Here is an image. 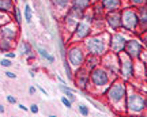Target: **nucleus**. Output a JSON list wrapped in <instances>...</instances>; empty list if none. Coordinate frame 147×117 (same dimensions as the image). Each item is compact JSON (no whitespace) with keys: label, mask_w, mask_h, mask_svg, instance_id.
<instances>
[{"label":"nucleus","mask_w":147,"mask_h":117,"mask_svg":"<svg viewBox=\"0 0 147 117\" xmlns=\"http://www.w3.org/2000/svg\"><path fill=\"white\" fill-rule=\"evenodd\" d=\"M127 85L123 79L116 78L112 83H109L108 90L105 93V97L115 109L119 108H125V95H127Z\"/></svg>","instance_id":"1"},{"label":"nucleus","mask_w":147,"mask_h":117,"mask_svg":"<svg viewBox=\"0 0 147 117\" xmlns=\"http://www.w3.org/2000/svg\"><path fill=\"white\" fill-rule=\"evenodd\" d=\"M108 41H109V36L106 33L102 34H94V36H89L84 38V48L89 52V54L93 56H104L108 52Z\"/></svg>","instance_id":"2"},{"label":"nucleus","mask_w":147,"mask_h":117,"mask_svg":"<svg viewBox=\"0 0 147 117\" xmlns=\"http://www.w3.org/2000/svg\"><path fill=\"white\" fill-rule=\"evenodd\" d=\"M93 21H94L93 12L89 14V12L86 11L83 18L76 23V26L74 27L71 41H72V42H79V41H83L84 38L89 37L90 34H91V25H90V23Z\"/></svg>","instance_id":"3"},{"label":"nucleus","mask_w":147,"mask_h":117,"mask_svg":"<svg viewBox=\"0 0 147 117\" xmlns=\"http://www.w3.org/2000/svg\"><path fill=\"white\" fill-rule=\"evenodd\" d=\"M146 97H143L142 94H138L135 91L127 90L125 95V109L128 113H135V114H140L146 110Z\"/></svg>","instance_id":"4"},{"label":"nucleus","mask_w":147,"mask_h":117,"mask_svg":"<svg viewBox=\"0 0 147 117\" xmlns=\"http://www.w3.org/2000/svg\"><path fill=\"white\" fill-rule=\"evenodd\" d=\"M90 86H94L97 89L108 87L110 83V75L104 67H95L90 71Z\"/></svg>","instance_id":"5"},{"label":"nucleus","mask_w":147,"mask_h":117,"mask_svg":"<svg viewBox=\"0 0 147 117\" xmlns=\"http://www.w3.org/2000/svg\"><path fill=\"white\" fill-rule=\"evenodd\" d=\"M138 26H139V18H138V12L136 10H134V7L121 11V30L135 32Z\"/></svg>","instance_id":"6"},{"label":"nucleus","mask_w":147,"mask_h":117,"mask_svg":"<svg viewBox=\"0 0 147 117\" xmlns=\"http://www.w3.org/2000/svg\"><path fill=\"white\" fill-rule=\"evenodd\" d=\"M119 56V74L123 80H129L135 75V63L124 52H120Z\"/></svg>","instance_id":"7"},{"label":"nucleus","mask_w":147,"mask_h":117,"mask_svg":"<svg viewBox=\"0 0 147 117\" xmlns=\"http://www.w3.org/2000/svg\"><path fill=\"white\" fill-rule=\"evenodd\" d=\"M84 58H86L84 49L80 45H72L67 49V60L71 64V67H75V68L82 67L84 63Z\"/></svg>","instance_id":"8"},{"label":"nucleus","mask_w":147,"mask_h":117,"mask_svg":"<svg viewBox=\"0 0 147 117\" xmlns=\"http://www.w3.org/2000/svg\"><path fill=\"white\" fill-rule=\"evenodd\" d=\"M90 72L84 68L83 65L79 67L76 74L74 75V82L80 91H89L90 90Z\"/></svg>","instance_id":"9"},{"label":"nucleus","mask_w":147,"mask_h":117,"mask_svg":"<svg viewBox=\"0 0 147 117\" xmlns=\"http://www.w3.org/2000/svg\"><path fill=\"white\" fill-rule=\"evenodd\" d=\"M123 52H124L128 57H131L132 60L139 58L143 53V44H140L138 40H134V38L127 40L125 46H124V50H123Z\"/></svg>","instance_id":"10"},{"label":"nucleus","mask_w":147,"mask_h":117,"mask_svg":"<svg viewBox=\"0 0 147 117\" xmlns=\"http://www.w3.org/2000/svg\"><path fill=\"white\" fill-rule=\"evenodd\" d=\"M125 42H127L125 36H123V34H120V33H115V34L109 36L108 46H109L110 52H113V53H116V54H119L120 52H123V50H124Z\"/></svg>","instance_id":"11"},{"label":"nucleus","mask_w":147,"mask_h":117,"mask_svg":"<svg viewBox=\"0 0 147 117\" xmlns=\"http://www.w3.org/2000/svg\"><path fill=\"white\" fill-rule=\"evenodd\" d=\"M105 21L108 23V26L112 29V32H117L121 27V11H110L105 16Z\"/></svg>","instance_id":"12"},{"label":"nucleus","mask_w":147,"mask_h":117,"mask_svg":"<svg viewBox=\"0 0 147 117\" xmlns=\"http://www.w3.org/2000/svg\"><path fill=\"white\" fill-rule=\"evenodd\" d=\"M0 33H1V37L3 38H7L10 41H14L16 37H18V27L12 23V22H8L1 26L0 29Z\"/></svg>","instance_id":"13"},{"label":"nucleus","mask_w":147,"mask_h":117,"mask_svg":"<svg viewBox=\"0 0 147 117\" xmlns=\"http://www.w3.org/2000/svg\"><path fill=\"white\" fill-rule=\"evenodd\" d=\"M102 8L108 12L110 11H117L121 10V1L120 0H100Z\"/></svg>","instance_id":"14"},{"label":"nucleus","mask_w":147,"mask_h":117,"mask_svg":"<svg viewBox=\"0 0 147 117\" xmlns=\"http://www.w3.org/2000/svg\"><path fill=\"white\" fill-rule=\"evenodd\" d=\"M98 61H100V57H98V56H93V54H90L89 57L84 58L83 67L90 72L91 69H94L95 67H98V65H100V63H98Z\"/></svg>","instance_id":"15"},{"label":"nucleus","mask_w":147,"mask_h":117,"mask_svg":"<svg viewBox=\"0 0 147 117\" xmlns=\"http://www.w3.org/2000/svg\"><path fill=\"white\" fill-rule=\"evenodd\" d=\"M138 12V18H139V26L140 29H144L146 30V25H147V11H146V4L139 5V10L136 11Z\"/></svg>","instance_id":"16"},{"label":"nucleus","mask_w":147,"mask_h":117,"mask_svg":"<svg viewBox=\"0 0 147 117\" xmlns=\"http://www.w3.org/2000/svg\"><path fill=\"white\" fill-rule=\"evenodd\" d=\"M90 4H91V0H71V7L83 12L89 10Z\"/></svg>","instance_id":"17"},{"label":"nucleus","mask_w":147,"mask_h":117,"mask_svg":"<svg viewBox=\"0 0 147 117\" xmlns=\"http://www.w3.org/2000/svg\"><path fill=\"white\" fill-rule=\"evenodd\" d=\"M59 89H60V91H61V93H64V95L67 97V98H68L71 102H75V101H76V97H75V94H74V90H72V89H69V87L65 85V83L59 85Z\"/></svg>","instance_id":"18"},{"label":"nucleus","mask_w":147,"mask_h":117,"mask_svg":"<svg viewBox=\"0 0 147 117\" xmlns=\"http://www.w3.org/2000/svg\"><path fill=\"white\" fill-rule=\"evenodd\" d=\"M55 8L59 10H68V7L71 5V0H51Z\"/></svg>","instance_id":"19"},{"label":"nucleus","mask_w":147,"mask_h":117,"mask_svg":"<svg viewBox=\"0 0 147 117\" xmlns=\"http://www.w3.org/2000/svg\"><path fill=\"white\" fill-rule=\"evenodd\" d=\"M14 8V1L12 0H0V11L8 12Z\"/></svg>","instance_id":"20"},{"label":"nucleus","mask_w":147,"mask_h":117,"mask_svg":"<svg viewBox=\"0 0 147 117\" xmlns=\"http://www.w3.org/2000/svg\"><path fill=\"white\" fill-rule=\"evenodd\" d=\"M19 50H21L22 56H29V54H32V46H30V44L27 42V41H22L21 45H19Z\"/></svg>","instance_id":"21"},{"label":"nucleus","mask_w":147,"mask_h":117,"mask_svg":"<svg viewBox=\"0 0 147 117\" xmlns=\"http://www.w3.org/2000/svg\"><path fill=\"white\" fill-rule=\"evenodd\" d=\"M12 49V44L7 38H0V50L1 52H10Z\"/></svg>","instance_id":"22"},{"label":"nucleus","mask_w":147,"mask_h":117,"mask_svg":"<svg viewBox=\"0 0 147 117\" xmlns=\"http://www.w3.org/2000/svg\"><path fill=\"white\" fill-rule=\"evenodd\" d=\"M63 67H64V71H65V75H67V78H68L69 80H74L72 67H71V64L68 63V60H67V58H64V60H63Z\"/></svg>","instance_id":"23"},{"label":"nucleus","mask_w":147,"mask_h":117,"mask_svg":"<svg viewBox=\"0 0 147 117\" xmlns=\"http://www.w3.org/2000/svg\"><path fill=\"white\" fill-rule=\"evenodd\" d=\"M37 52L40 53V56H41V57L47 58L49 63H55V56L49 54V52H48V50H45V49H42V48H37Z\"/></svg>","instance_id":"24"},{"label":"nucleus","mask_w":147,"mask_h":117,"mask_svg":"<svg viewBox=\"0 0 147 117\" xmlns=\"http://www.w3.org/2000/svg\"><path fill=\"white\" fill-rule=\"evenodd\" d=\"M59 44V50H60V56H61V58H67V49H65V45H64V41L63 40H59L57 41Z\"/></svg>","instance_id":"25"},{"label":"nucleus","mask_w":147,"mask_h":117,"mask_svg":"<svg viewBox=\"0 0 147 117\" xmlns=\"http://www.w3.org/2000/svg\"><path fill=\"white\" fill-rule=\"evenodd\" d=\"M32 18H33L32 8H30L29 4H26L25 5V21H26L27 23H32Z\"/></svg>","instance_id":"26"},{"label":"nucleus","mask_w":147,"mask_h":117,"mask_svg":"<svg viewBox=\"0 0 147 117\" xmlns=\"http://www.w3.org/2000/svg\"><path fill=\"white\" fill-rule=\"evenodd\" d=\"M84 97H86V100H87V101H89L90 104H93V105H94L95 109H98V110H101V112H106V109H105L104 106H102V105H101L100 102L94 101V100H91V98H90V97H87V95H84Z\"/></svg>","instance_id":"27"},{"label":"nucleus","mask_w":147,"mask_h":117,"mask_svg":"<svg viewBox=\"0 0 147 117\" xmlns=\"http://www.w3.org/2000/svg\"><path fill=\"white\" fill-rule=\"evenodd\" d=\"M78 112L80 113L82 116H89L90 110H89V108L86 106L84 104H79V106H78Z\"/></svg>","instance_id":"28"},{"label":"nucleus","mask_w":147,"mask_h":117,"mask_svg":"<svg viewBox=\"0 0 147 117\" xmlns=\"http://www.w3.org/2000/svg\"><path fill=\"white\" fill-rule=\"evenodd\" d=\"M14 12H15V22L18 25L22 23V14H21V10L18 7H14Z\"/></svg>","instance_id":"29"},{"label":"nucleus","mask_w":147,"mask_h":117,"mask_svg":"<svg viewBox=\"0 0 147 117\" xmlns=\"http://www.w3.org/2000/svg\"><path fill=\"white\" fill-rule=\"evenodd\" d=\"M61 104H63L65 108H68V109H71V108H72V102L69 101L67 97H61Z\"/></svg>","instance_id":"30"},{"label":"nucleus","mask_w":147,"mask_h":117,"mask_svg":"<svg viewBox=\"0 0 147 117\" xmlns=\"http://www.w3.org/2000/svg\"><path fill=\"white\" fill-rule=\"evenodd\" d=\"M131 4L132 7H139V5H143V4H146V0H131Z\"/></svg>","instance_id":"31"},{"label":"nucleus","mask_w":147,"mask_h":117,"mask_svg":"<svg viewBox=\"0 0 147 117\" xmlns=\"http://www.w3.org/2000/svg\"><path fill=\"white\" fill-rule=\"evenodd\" d=\"M0 64H1V67H11V60L10 58H3L1 61H0Z\"/></svg>","instance_id":"32"},{"label":"nucleus","mask_w":147,"mask_h":117,"mask_svg":"<svg viewBox=\"0 0 147 117\" xmlns=\"http://www.w3.org/2000/svg\"><path fill=\"white\" fill-rule=\"evenodd\" d=\"M8 16H5L3 14V11H0V23H8Z\"/></svg>","instance_id":"33"},{"label":"nucleus","mask_w":147,"mask_h":117,"mask_svg":"<svg viewBox=\"0 0 147 117\" xmlns=\"http://www.w3.org/2000/svg\"><path fill=\"white\" fill-rule=\"evenodd\" d=\"M29 110H30L32 113H34V114H36V113H38V110H40V109H38V105L33 104L32 106H30V109H29Z\"/></svg>","instance_id":"34"},{"label":"nucleus","mask_w":147,"mask_h":117,"mask_svg":"<svg viewBox=\"0 0 147 117\" xmlns=\"http://www.w3.org/2000/svg\"><path fill=\"white\" fill-rule=\"evenodd\" d=\"M5 76H7V78H10V79H15V78H16V74L11 72V71H7V72H5Z\"/></svg>","instance_id":"35"},{"label":"nucleus","mask_w":147,"mask_h":117,"mask_svg":"<svg viewBox=\"0 0 147 117\" xmlns=\"http://www.w3.org/2000/svg\"><path fill=\"white\" fill-rule=\"evenodd\" d=\"M7 101L10 102V104H16V98L12 95H7Z\"/></svg>","instance_id":"36"},{"label":"nucleus","mask_w":147,"mask_h":117,"mask_svg":"<svg viewBox=\"0 0 147 117\" xmlns=\"http://www.w3.org/2000/svg\"><path fill=\"white\" fill-rule=\"evenodd\" d=\"M29 94H30V95L36 94V87H34V86H30V87H29Z\"/></svg>","instance_id":"37"},{"label":"nucleus","mask_w":147,"mask_h":117,"mask_svg":"<svg viewBox=\"0 0 147 117\" xmlns=\"http://www.w3.org/2000/svg\"><path fill=\"white\" fill-rule=\"evenodd\" d=\"M15 56H16L15 52H8L7 53V58H15Z\"/></svg>","instance_id":"38"},{"label":"nucleus","mask_w":147,"mask_h":117,"mask_svg":"<svg viewBox=\"0 0 147 117\" xmlns=\"http://www.w3.org/2000/svg\"><path fill=\"white\" fill-rule=\"evenodd\" d=\"M18 106H19V109H21V110H25V112H26V110H29V109H27V106H25V105H18Z\"/></svg>","instance_id":"39"},{"label":"nucleus","mask_w":147,"mask_h":117,"mask_svg":"<svg viewBox=\"0 0 147 117\" xmlns=\"http://www.w3.org/2000/svg\"><path fill=\"white\" fill-rule=\"evenodd\" d=\"M38 89H40V91H41L44 95H48V93H47V90H45V89H42V87H38Z\"/></svg>","instance_id":"40"},{"label":"nucleus","mask_w":147,"mask_h":117,"mask_svg":"<svg viewBox=\"0 0 147 117\" xmlns=\"http://www.w3.org/2000/svg\"><path fill=\"white\" fill-rule=\"evenodd\" d=\"M30 76H32V78H34V76H36V72H34V69H32V71H30Z\"/></svg>","instance_id":"41"},{"label":"nucleus","mask_w":147,"mask_h":117,"mask_svg":"<svg viewBox=\"0 0 147 117\" xmlns=\"http://www.w3.org/2000/svg\"><path fill=\"white\" fill-rule=\"evenodd\" d=\"M0 113H4V106L0 104Z\"/></svg>","instance_id":"42"},{"label":"nucleus","mask_w":147,"mask_h":117,"mask_svg":"<svg viewBox=\"0 0 147 117\" xmlns=\"http://www.w3.org/2000/svg\"><path fill=\"white\" fill-rule=\"evenodd\" d=\"M120 1H127V0H120Z\"/></svg>","instance_id":"43"}]
</instances>
